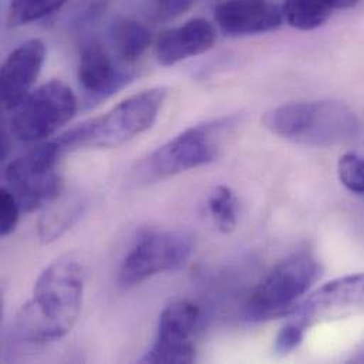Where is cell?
I'll return each instance as SVG.
<instances>
[{
    "label": "cell",
    "instance_id": "7c38bea8",
    "mask_svg": "<svg viewBox=\"0 0 364 364\" xmlns=\"http://www.w3.org/2000/svg\"><path fill=\"white\" fill-rule=\"evenodd\" d=\"M214 20L227 36H252L277 30L282 10L269 0H223L214 9Z\"/></svg>",
    "mask_w": 364,
    "mask_h": 364
},
{
    "label": "cell",
    "instance_id": "9c48e42d",
    "mask_svg": "<svg viewBox=\"0 0 364 364\" xmlns=\"http://www.w3.org/2000/svg\"><path fill=\"white\" fill-rule=\"evenodd\" d=\"M200 323V309L191 302H175L159 316L158 333L145 363H191L196 359L193 336Z\"/></svg>",
    "mask_w": 364,
    "mask_h": 364
},
{
    "label": "cell",
    "instance_id": "ac0fdd59",
    "mask_svg": "<svg viewBox=\"0 0 364 364\" xmlns=\"http://www.w3.org/2000/svg\"><path fill=\"white\" fill-rule=\"evenodd\" d=\"M68 0H10L7 21L10 26H26L61 10Z\"/></svg>",
    "mask_w": 364,
    "mask_h": 364
},
{
    "label": "cell",
    "instance_id": "e0dca14e",
    "mask_svg": "<svg viewBox=\"0 0 364 364\" xmlns=\"http://www.w3.org/2000/svg\"><path fill=\"white\" fill-rule=\"evenodd\" d=\"M207 208L221 232L235 230L238 223V200L230 187H215L207 197Z\"/></svg>",
    "mask_w": 364,
    "mask_h": 364
},
{
    "label": "cell",
    "instance_id": "6da1fadb",
    "mask_svg": "<svg viewBox=\"0 0 364 364\" xmlns=\"http://www.w3.org/2000/svg\"><path fill=\"white\" fill-rule=\"evenodd\" d=\"M84 282V268L73 258H61L48 265L38 277L31 299L16 318V336L27 343L65 338L80 316Z\"/></svg>",
    "mask_w": 364,
    "mask_h": 364
},
{
    "label": "cell",
    "instance_id": "7402d4cb",
    "mask_svg": "<svg viewBox=\"0 0 364 364\" xmlns=\"http://www.w3.org/2000/svg\"><path fill=\"white\" fill-rule=\"evenodd\" d=\"M305 332H306V329L302 325H299L298 322H295V321L288 323V325H285L278 332V335L275 338L274 350L278 355H281V356H285V355L294 352L304 342Z\"/></svg>",
    "mask_w": 364,
    "mask_h": 364
},
{
    "label": "cell",
    "instance_id": "52a82bcc",
    "mask_svg": "<svg viewBox=\"0 0 364 364\" xmlns=\"http://www.w3.org/2000/svg\"><path fill=\"white\" fill-rule=\"evenodd\" d=\"M63 151L57 142L41 144L11 161L4 179L21 211L31 213L53 204L63 193L58 159Z\"/></svg>",
    "mask_w": 364,
    "mask_h": 364
},
{
    "label": "cell",
    "instance_id": "7a4b0ae2",
    "mask_svg": "<svg viewBox=\"0 0 364 364\" xmlns=\"http://www.w3.org/2000/svg\"><path fill=\"white\" fill-rule=\"evenodd\" d=\"M166 97L165 87L131 95L104 115L68 129L55 142L63 152L118 148L154 127Z\"/></svg>",
    "mask_w": 364,
    "mask_h": 364
},
{
    "label": "cell",
    "instance_id": "277c9868",
    "mask_svg": "<svg viewBox=\"0 0 364 364\" xmlns=\"http://www.w3.org/2000/svg\"><path fill=\"white\" fill-rule=\"evenodd\" d=\"M322 277L321 262L311 254H295L265 275L252 289L244 305L251 322L279 318L295 311L301 299Z\"/></svg>",
    "mask_w": 364,
    "mask_h": 364
},
{
    "label": "cell",
    "instance_id": "ba28073f",
    "mask_svg": "<svg viewBox=\"0 0 364 364\" xmlns=\"http://www.w3.org/2000/svg\"><path fill=\"white\" fill-rule=\"evenodd\" d=\"M193 248V237L184 231H152L142 235L121 265L119 285L129 288L158 274L181 269Z\"/></svg>",
    "mask_w": 364,
    "mask_h": 364
},
{
    "label": "cell",
    "instance_id": "30bf717a",
    "mask_svg": "<svg viewBox=\"0 0 364 364\" xmlns=\"http://www.w3.org/2000/svg\"><path fill=\"white\" fill-rule=\"evenodd\" d=\"M298 306L295 322L305 329L321 321L364 312V272L325 284Z\"/></svg>",
    "mask_w": 364,
    "mask_h": 364
},
{
    "label": "cell",
    "instance_id": "5b68a950",
    "mask_svg": "<svg viewBox=\"0 0 364 364\" xmlns=\"http://www.w3.org/2000/svg\"><path fill=\"white\" fill-rule=\"evenodd\" d=\"M230 119L191 127L152 152L141 166L146 182L181 175L214 162L218 158L223 134Z\"/></svg>",
    "mask_w": 364,
    "mask_h": 364
},
{
    "label": "cell",
    "instance_id": "9a60e30c",
    "mask_svg": "<svg viewBox=\"0 0 364 364\" xmlns=\"http://www.w3.org/2000/svg\"><path fill=\"white\" fill-rule=\"evenodd\" d=\"M359 0H285L281 10L284 20L301 31H312L338 11L355 7Z\"/></svg>",
    "mask_w": 364,
    "mask_h": 364
},
{
    "label": "cell",
    "instance_id": "603a6c76",
    "mask_svg": "<svg viewBox=\"0 0 364 364\" xmlns=\"http://www.w3.org/2000/svg\"><path fill=\"white\" fill-rule=\"evenodd\" d=\"M194 0H158V14L162 18H176L188 11Z\"/></svg>",
    "mask_w": 364,
    "mask_h": 364
},
{
    "label": "cell",
    "instance_id": "44dd1931",
    "mask_svg": "<svg viewBox=\"0 0 364 364\" xmlns=\"http://www.w3.org/2000/svg\"><path fill=\"white\" fill-rule=\"evenodd\" d=\"M21 208L16 200V197L13 196V193L4 187L0 191V234L1 237H7L10 235L17 223H18V217H20Z\"/></svg>",
    "mask_w": 364,
    "mask_h": 364
},
{
    "label": "cell",
    "instance_id": "5bb4252c",
    "mask_svg": "<svg viewBox=\"0 0 364 364\" xmlns=\"http://www.w3.org/2000/svg\"><path fill=\"white\" fill-rule=\"evenodd\" d=\"M127 75L119 71L109 53L98 43L85 44L80 54L78 81L92 98L102 100L124 85Z\"/></svg>",
    "mask_w": 364,
    "mask_h": 364
},
{
    "label": "cell",
    "instance_id": "8992f818",
    "mask_svg": "<svg viewBox=\"0 0 364 364\" xmlns=\"http://www.w3.org/2000/svg\"><path fill=\"white\" fill-rule=\"evenodd\" d=\"M78 108L73 90L60 80H51L33 90L10 121L11 135L23 144H37L68 124Z\"/></svg>",
    "mask_w": 364,
    "mask_h": 364
},
{
    "label": "cell",
    "instance_id": "4fadbf2b",
    "mask_svg": "<svg viewBox=\"0 0 364 364\" xmlns=\"http://www.w3.org/2000/svg\"><path fill=\"white\" fill-rule=\"evenodd\" d=\"M217 40V30L205 18H191L184 24L164 31L155 46L159 64L172 67L187 58L208 51Z\"/></svg>",
    "mask_w": 364,
    "mask_h": 364
},
{
    "label": "cell",
    "instance_id": "ffe728a7",
    "mask_svg": "<svg viewBox=\"0 0 364 364\" xmlns=\"http://www.w3.org/2000/svg\"><path fill=\"white\" fill-rule=\"evenodd\" d=\"M338 176L349 191L364 194V155L349 152L341 156L338 162Z\"/></svg>",
    "mask_w": 364,
    "mask_h": 364
},
{
    "label": "cell",
    "instance_id": "d6986e66",
    "mask_svg": "<svg viewBox=\"0 0 364 364\" xmlns=\"http://www.w3.org/2000/svg\"><path fill=\"white\" fill-rule=\"evenodd\" d=\"M57 200L50 204L53 208L40 220L38 234L44 242L57 240L81 214V204L77 201L74 204L64 201L63 204H55Z\"/></svg>",
    "mask_w": 364,
    "mask_h": 364
},
{
    "label": "cell",
    "instance_id": "2e32d148",
    "mask_svg": "<svg viewBox=\"0 0 364 364\" xmlns=\"http://www.w3.org/2000/svg\"><path fill=\"white\" fill-rule=\"evenodd\" d=\"M111 41L115 54L122 63L138 61L152 44L149 27L135 18H118L111 27Z\"/></svg>",
    "mask_w": 364,
    "mask_h": 364
},
{
    "label": "cell",
    "instance_id": "3957f363",
    "mask_svg": "<svg viewBox=\"0 0 364 364\" xmlns=\"http://www.w3.org/2000/svg\"><path fill=\"white\" fill-rule=\"evenodd\" d=\"M264 127L279 138L309 146L342 145L360 132L356 114L338 101L279 105L264 115Z\"/></svg>",
    "mask_w": 364,
    "mask_h": 364
},
{
    "label": "cell",
    "instance_id": "8fae6325",
    "mask_svg": "<svg viewBox=\"0 0 364 364\" xmlns=\"http://www.w3.org/2000/svg\"><path fill=\"white\" fill-rule=\"evenodd\" d=\"M46 60V46L30 38L17 46L4 60L0 73V98L6 111H13L33 91Z\"/></svg>",
    "mask_w": 364,
    "mask_h": 364
}]
</instances>
